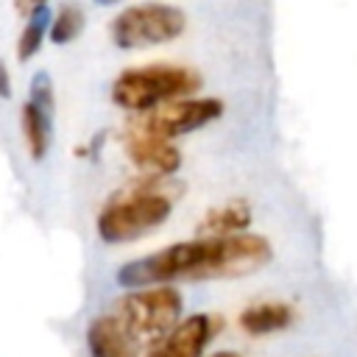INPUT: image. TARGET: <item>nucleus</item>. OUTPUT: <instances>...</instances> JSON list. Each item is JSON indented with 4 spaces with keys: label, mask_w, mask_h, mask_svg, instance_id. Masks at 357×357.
Returning <instances> with one entry per match:
<instances>
[{
    "label": "nucleus",
    "mask_w": 357,
    "mask_h": 357,
    "mask_svg": "<svg viewBox=\"0 0 357 357\" xmlns=\"http://www.w3.org/2000/svg\"><path fill=\"white\" fill-rule=\"evenodd\" d=\"M273 259V245L262 234L231 237H195L170 243L153 254L131 259L117 268V282L128 290L173 284V282H209L240 279L262 271Z\"/></svg>",
    "instance_id": "obj_1"
},
{
    "label": "nucleus",
    "mask_w": 357,
    "mask_h": 357,
    "mask_svg": "<svg viewBox=\"0 0 357 357\" xmlns=\"http://www.w3.org/2000/svg\"><path fill=\"white\" fill-rule=\"evenodd\" d=\"M181 192L184 184L170 176H137L134 181L120 187L98 212V237L109 245L145 237L170 218Z\"/></svg>",
    "instance_id": "obj_2"
},
{
    "label": "nucleus",
    "mask_w": 357,
    "mask_h": 357,
    "mask_svg": "<svg viewBox=\"0 0 357 357\" xmlns=\"http://www.w3.org/2000/svg\"><path fill=\"white\" fill-rule=\"evenodd\" d=\"M181 293L173 284L139 287L114 298L109 315L117 321L123 335L137 346V351L156 349L181 324Z\"/></svg>",
    "instance_id": "obj_3"
},
{
    "label": "nucleus",
    "mask_w": 357,
    "mask_h": 357,
    "mask_svg": "<svg viewBox=\"0 0 357 357\" xmlns=\"http://www.w3.org/2000/svg\"><path fill=\"white\" fill-rule=\"evenodd\" d=\"M201 86V75L181 64H145L123 70L112 84V100L128 112L145 114L181 100Z\"/></svg>",
    "instance_id": "obj_4"
},
{
    "label": "nucleus",
    "mask_w": 357,
    "mask_h": 357,
    "mask_svg": "<svg viewBox=\"0 0 357 357\" xmlns=\"http://www.w3.org/2000/svg\"><path fill=\"white\" fill-rule=\"evenodd\" d=\"M187 17L170 3H137L123 8L112 22V39L123 50L151 47L181 36Z\"/></svg>",
    "instance_id": "obj_5"
},
{
    "label": "nucleus",
    "mask_w": 357,
    "mask_h": 357,
    "mask_svg": "<svg viewBox=\"0 0 357 357\" xmlns=\"http://www.w3.org/2000/svg\"><path fill=\"white\" fill-rule=\"evenodd\" d=\"M223 114V100L220 98H181L173 103H165L153 112L139 114L128 128L173 142L176 137H184L190 131L204 128L206 123L218 120Z\"/></svg>",
    "instance_id": "obj_6"
},
{
    "label": "nucleus",
    "mask_w": 357,
    "mask_h": 357,
    "mask_svg": "<svg viewBox=\"0 0 357 357\" xmlns=\"http://www.w3.org/2000/svg\"><path fill=\"white\" fill-rule=\"evenodd\" d=\"M223 318L209 312H195L181 318V324L145 357H204L206 346L220 335Z\"/></svg>",
    "instance_id": "obj_7"
},
{
    "label": "nucleus",
    "mask_w": 357,
    "mask_h": 357,
    "mask_svg": "<svg viewBox=\"0 0 357 357\" xmlns=\"http://www.w3.org/2000/svg\"><path fill=\"white\" fill-rule=\"evenodd\" d=\"M126 151L145 176H173L181 167V151L173 142L126 128Z\"/></svg>",
    "instance_id": "obj_8"
},
{
    "label": "nucleus",
    "mask_w": 357,
    "mask_h": 357,
    "mask_svg": "<svg viewBox=\"0 0 357 357\" xmlns=\"http://www.w3.org/2000/svg\"><path fill=\"white\" fill-rule=\"evenodd\" d=\"M296 321V310L287 301L279 298H265V301H254L248 307L240 310L237 324L245 335L251 337H265V335H276L282 329H287Z\"/></svg>",
    "instance_id": "obj_9"
},
{
    "label": "nucleus",
    "mask_w": 357,
    "mask_h": 357,
    "mask_svg": "<svg viewBox=\"0 0 357 357\" xmlns=\"http://www.w3.org/2000/svg\"><path fill=\"white\" fill-rule=\"evenodd\" d=\"M53 106L56 103H39V100H25L22 114H20V126H22V137L28 145V153L33 162H42L50 151L53 142Z\"/></svg>",
    "instance_id": "obj_10"
},
{
    "label": "nucleus",
    "mask_w": 357,
    "mask_h": 357,
    "mask_svg": "<svg viewBox=\"0 0 357 357\" xmlns=\"http://www.w3.org/2000/svg\"><path fill=\"white\" fill-rule=\"evenodd\" d=\"M86 346L92 357H139L137 346L123 335L117 321L103 312L89 321L86 326Z\"/></svg>",
    "instance_id": "obj_11"
},
{
    "label": "nucleus",
    "mask_w": 357,
    "mask_h": 357,
    "mask_svg": "<svg viewBox=\"0 0 357 357\" xmlns=\"http://www.w3.org/2000/svg\"><path fill=\"white\" fill-rule=\"evenodd\" d=\"M251 206L248 201L237 198V201H226L215 209H209L201 223H198V234L201 237H231V234H245V229L251 226Z\"/></svg>",
    "instance_id": "obj_12"
},
{
    "label": "nucleus",
    "mask_w": 357,
    "mask_h": 357,
    "mask_svg": "<svg viewBox=\"0 0 357 357\" xmlns=\"http://www.w3.org/2000/svg\"><path fill=\"white\" fill-rule=\"evenodd\" d=\"M50 22H53V17H50V8H47V6H45V8H36V11L31 14V20L25 22V28H22V33H20V42H17V56H20V61H28V59H33V56L39 53L45 33H50Z\"/></svg>",
    "instance_id": "obj_13"
},
{
    "label": "nucleus",
    "mask_w": 357,
    "mask_h": 357,
    "mask_svg": "<svg viewBox=\"0 0 357 357\" xmlns=\"http://www.w3.org/2000/svg\"><path fill=\"white\" fill-rule=\"evenodd\" d=\"M84 31V11L78 6H64L53 22H50V39L53 45H67Z\"/></svg>",
    "instance_id": "obj_14"
},
{
    "label": "nucleus",
    "mask_w": 357,
    "mask_h": 357,
    "mask_svg": "<svg viewBox=\"0 0 357 357\" xmlns=\"http://www.w3.org/2000/svg\"><path fill=\"white\" fill-rule=\"evenodd\" d=\"M0 98H11V75H8V67L3 64V59H0Z\"/></svg>",
    "instance_id": "obj_15"
},
{
    "label": "nucleus",
    "mask_w": 357,
    "mask_h": 357,
    "mask_svg": "<svg viewBox=\"0 0 357 357\" xmlns=\"http://www.w3.org/2000/svg\"><path fill=\"white\" fill-rule=\"evenodd\" d=\"M45 3L47 0H22V8H31V14H33L36 8H45Z\"/></svg>",
    "instance_id": "obj_16"
},
{
    "label": "nucleus",
    "mask_w": 357,
    "mask_h": 357,
    "mask_svg": "<svg viewBox=\"0 0 357 357\" xmlns=\"http://www.w3.org/2000/svg\"><path fill=\"white\" fill-rule=\"evenodd\" d=\"M212 357H243V354H237V351H215Z\"/></svg>",
    "instance_id": "obj_17"
},
{
    "label": "nucleus",
    "mask_w": 357,
    "mask_h": 357,
    "mask_svg": "<svg viewBox=\"0 0 357 357\" xmlns=\"http://www.w3.org/2000/svg\"><path fill=\"white\" fill-rule=\"evenodd\" d=\"M98 3H103V6H112V3H120V0H98Z\"/></svg>",
    "instance_id": "obj_18"
}]
</instances>
